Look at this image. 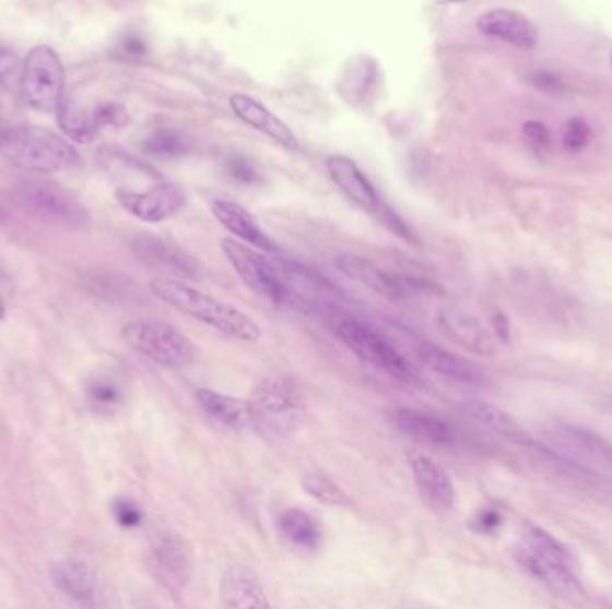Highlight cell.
Here are the masks:
<instances>
[{"instance_id":"7","label":"cell","mask_w":612,"mask_h":609,"mask_svg":"<svg viewBox=\"0 0 612 609\" xmlns=\"http://www.w3.org/2000/svg\"><path fill=\"white\" fill-rule=\"evenodd\" d=\"M224 258L229 261L233 271L246 283L251 290L272 300L274 304H294L296 294L291 290L283 279L282 272L271 260H267L262 251L247 246L235 238H224L221 241Z\"/></svg>"},{"instance_id":"3","label":"cell","mask_w":612,"mask_h":609,"mask_svg":"<svg viewBox=\"0 0 612 609\" xmlns=\"http://www.w3.org/2000/svg\"><path fill=\"white\" fill-rule=\"evenodd\" d=\"M247 401L255 431L269 440L292 438L306 422L305 397L289 378L267 375L260 379Z\"/></svg>"},{"instance_id":"37","label":"cell","mask_w":612,"mask_h":609,"mask_svg":"<svg viewBox=\"0 0 612 609\" xmlns=\"http://www.w3.org/2000/svg\"><path fill=\"white\" fill-rule=\"evenodd\" d=\"M90 395L97 401V403L111 404L119 398V390L115 389L114 384L109 383H95L90 389Z\"/></svg>"},{"instance_id":"28","label":"cell","mask_w":612,"mask_h":609,"mask_svg":"<svg viewBox=\"0 0 612 609\" xmlns=\"http://www.w3.org/2000/svg\"><path fill=\"white\" fill-rule=\"evenodd\" d=\"M58 114V122L63 133L75 142H92L99 133L101 123L95 117L94 109H84L78 103H61Z\"/></svg>"},{"instance_id":"36","label":"cell","mask_w":612,"mask_h":609,"mask_svg":"<svg viewBox=\"0 0 612 609\" xmlns=\"http://www.w3.org/2000/svg\"><path fill=\"white\" fill-rule=\"evenodd\" d=\"M21 70V61L10 50L0 49V84L10 81Z\"/></svg>"},{"instance_id":"44","label":"cell","mask_w":612,"mask_h":609,"mask_svg":"<svg viewBox=\"0 0 612 609\" xmlns=\"http://www.w3.org/2000/svg\"><path fill=\"white\" fill-rule=\"evenodd\" d=\"M611 67H612V52H611Z\"/></svg>"},{"instance_id":"24","label":"cell","mask_w":612,"mask_h":609,"mask_svg":"<svg viewBox=\"0 0 612 609\" xmlns=\"http://www.w3.org/2000/svg\"><path fill=\"white\" fill-rule=\"evenodd\" d=\"M415 354L428 369L445 375V378L466 384H476L482 381L479 370L474 369L470 361H466L457 354L449 353L440 345L421 339L415 345Z\"/></svg>"},{"instance_id":"15","label":"cell","mask_w":612,"mask_h":609,"mask_svg":"<svg viewBox=\"0 0 612 609\" xmlns=\"http://www.w3.org/2000/svg\"><path fill=\"white\" fill-rule=\"evenodd\" d=\"M392 428L403 432L407 437L415 438L421 442L432 445H454L457 440V431L445 418L432 415V413L417 411V409L396 408L387 413Z\"/></svg>"},{"instance_id":"40","label":"cell","mask_w":612,"mask_h":609,"mask_svg":"<svg viewBox=\"0 0 612 609\" xmlns=\"http://www.w3.org/2000/svg\"><path fill=\"white\" fill-rule=\"evenodd\" d=\"M437 4H459V2H466V0H434Z\"/></svg>"},{"instance_id":"30","label":"cell","mask_w":612,"mask_h":609,"mask_svg":"<svg viewBox=\"0 0 612 609\" xmlns=\"http://www.w3.org/2000/svg\"><path fill=\"white\" fill-rule=\"evenodd\" d=\"M187 147L185 138L179 133H174L170 129H160V131L151 134L145 140V143H143V148L149 154L164 157L181 156L187 151Z\"/></svg>"},{"instance_id":"21","label":"cell","mask_w":612,"mask_h":609,"mask_svg":"<svg viewBox=\"0 0 612 609\" xmlns=\"http://www.w3.org/2000/svg\"><path fill=\"white\" fill-rule=\"evenodd\" d=\"M193 397L199 408L210 415L215 422L223 423L224 428L237 432L255 431L249 401L210 389L196 390Z\"/></svg>"},{"instance_id":"17","label":"cell","mask_w":612,"mask_h":609,"mask_svg":"<svg viewBox=\"0 0 612 609\" xmlns=\"http://www.w3.org/2000/svg\"><path fill=\"white\" fill-rule=\"evenodd\" d=\"M333 263H336L337 271L341 272L342 275L367 286L369 290L386 297V299L403 300L407 297V288L401 277L381 271L380 266L375 265L373 261L366 260V258H362V255H337Z\"/></svg>"},{"instance_id":"27","label":"cell","mask_w":612,"mask_h":609,"mask_svg":"<svg viewBox=\"0 0 612 609\" xmlns=\"http://www.w3.org/2000/svg\"><path fill=\"white\" fill-rule=\"evenodd\" d=\"M52 577H55L56 586L72 599L86 600L95 594L97 580H95L94 570L90 569L89 563H84V561H60L52 570Z\"/></svg>"},{"instance_id":"32","label":"cell","mask_w":612,"mask_h":609,"mask_svg":"<svg viewBox=\"0 0 612 609\" xmlns=\"http://www.w3.org/2000/svg\"><path fill=\"white\" fill-rule=\"evenodd\" d=\"M95 117L99 120L101 128L104 126H115V128H122L129 120L128 111L123 108L122 104L104 103L97 108H94Z\"/></svg>"},{"instance_id":"5","label":"cell","mask_w":612,"mask_h":609,"mask_svg":"<svg viewBox=\"0 0 612 609\" xmlns=\"http://www.w3.org/2000/svg\"><path fill=\"white\" fill-rule=\"evenodd\" d=\"M122 338L143 358L167 369H184L198 358V349L187 334L164 320H131L122 327Z\"/></svg>"},{"instance_id":"29","label":"cell","mask_w":612,"mask_h":609,"mask_svg":"<svg viewBox=\"0 0 612 609\" xmlns=\"http://www.w3.org/2000/svg\"><path fill=\"white\" fill-rule=\"evenodd\" d=\"M302 487L311 499H316L321 504L333 507L351 506L350 495L327 474H321V471L306 474L303 477Z\"/></svg>"},{"instance_id":"6","label":"cell","mask_w":612,"mask_h":609,"mask_svg":"<svg viewBox=\"0 0 612 609\" xmlns=\"http://www.w3.org/2000/svg\"><path fill=\"white\" fill-rule=\"evenodd\" d=\"M333 333L344 347L355 354L356 358L370 365L373 369L386 372L390 378L412 383L415 381L414 369L405 356L390 344L389 339L361 320L339 319L333 322Z\"/></svg>"},{"instance_id":"38","label":"cell","mask_w":612,"mask_h":609,"mask_svg":"<svg viewBox=\"0 0 612 609\" xmlns=\"http://www.w3.org/2000/svg\"><path fill=\"white\" fill-rule=\"evenodd\" d=\"M493 327L494 331H496V336H498L499 339H504V342H507V339H509L510 336L509 319H507V317H505V314L502 313V311H496V313H494Z\"/></svg>"},{"instance_id":"33","label":"cell","mask_w":612,"mask_h":609,"mask_svg":"<svg viewBox=\"0 0 612 609\" xmlns=\"http://www.w3.org/2000/svg\"><path fill=\"white\" fill-rule=\"evenodd\" d=\"M114 513L117 516V522L123 527L139 526L142 522V513H140L139 507L134 506L133 502L128 501V499H120V501L115 502Z\"/></svg>"},{"instance_id":"12","label":"cell","mask_w":612,"mask_h":609,"mask_svg":"<svg viewBox=\"0 0 612 609\" xmlns=\"http://www.w3.org/2000/svg\"><path fill=\"white\" fill-rule=\"evenodd\" d=\"M117 199L126 212L149 224L168 220L184 212V207L187 206V195L173 182H160L143 192L120 190Z\"/></svg>"},{"instance_id":"4","label":"cell","mask_w":612,"mask_h":609,"mask_svg":"<svg viewBox=\"0 0 612 609\" xmlns=\"http://www.w3.org/2000/svg\"><path fill=\"white\" fill-rule=\"evenodd\" d=\"M0 151L13 165L30 172H61L80 162L75 148L63 136L33 126L5 129L0 136Z\"/></svg>"},{"instance_id":"35","label":"cell","mask_w":612,"mask_h":609,"mask_svg":"<svg viewBox=\"0 0 612 609\" xmlns=\"http://www.w3.org/2000/svg\"><path fill=\"white\" fill-rule=\"evenodd\" d=\"M523 134L527 138V142L532 145L533 148L549 147L550 134L549 129L544 128L541 122H527L523 126Z\"/></svg>"},{"instance_id":"8","label":"cell","mask_w":612,"mask_h":609,"mask_svg":"<svg viewBox=\"0 0 612 609\" xmlns=\"http://www.w3.org/2000/svg\"><path fill=\"white\" fill-rule=\"evenodd\" d=\"M22 92L36 111L56 114L60 109L64 92L63 63L49 45H36L25 58Z\"/></svg>"},{"instance_id":"14","label":"cell","mask_w":612,"mask_h":609,"mask_svg":"<svg viewBox=\"0 0 612 609\" xmlns=\"http://www.w3.org/2000/svg\"><path fill=\"white\" fill-rule=\"evenodd\" d=\"M407 459L421 499L434 510H451L457 501V490L448 471L425 452L410 451Z\"/></svg>"},{"instance_id":"13","label":"cell","mask_w":612,"mask_h":609,"mask_svg":"<svg viewBox=\"0 0 612 609\" xmlns=\"http://www.w3.org/2000/svg\"><path fill=\"white\" fill-rule=\"evenodd\" d=\"M133 252L142 263L156 268V271L167 272L176 279H201L203 277V265L196 258L185 252L184 249L162 240L158 236L140 235L134 238Z\"/></svg>"},{"instance_id":"19","label":"cell","mask_w":612,"mask_h":609,"mask_svg":"<svg viewBox=\"0 0 612 609\" xmlns=\"http://www.w3.org/2000/svg\"><path fill=\"white\" fill-rule=\"evenodd\" d=\"M233 114L237 115L244 123L257 129L260 133L271 138L272 142L289 148V151H297L299 142L296 134L292 133V129L283 122L282 118L269 111L262 103H258L257 98L249 95L235 94L232 97Z\"/></svg>"},{"instance_id":"23","label":"cell","mask_w":612,"mask_h":609,"mask_svg":"<svg viewBox=\"0 0 612 609\" xmlns=\"http://www.w3.org/2000/svg\"><path fill=\"white\" fill-rule=\"evenodd\" d=\"M557 440L573 456L612 471V443L598 437L588 429L577 426H563L558 429Z\"/></svg>"},{"instance_id":"9","label":"cell","mask_w":612,"mask_h":609,"mask_svg":"<svg viewBox=\"0 0 612 609\" xmlns=\"http://www.w3.org/2000/svg\"><path fill=\"white\" fill-rule=\"evenodd\" d=\"M19 206L50 226L78 229L89 220L86 210L72 193L49 181H24L15 187Z\"/></svg>"},{"instance_id":"31","label":"cell","mask_w":612,"mask_h":609,"mask_svg":"<svg viewBox=\"0 0 612 609\" xmlns=\"http://www.w3.org/2000/svg\"><path fill=\"white\" fill-rule=\"evenodd\" d=\"M589 140H591V128L589 123L582 118H572L566 122L563 129V143L564 147L578 153L584 147H588Z\"/></svg>"},{"instance_id":"43","label":"cell","mask_w":612,"mask_h":609,"mask_svg":"<svg viewBox=\"0 0 612 609\" xmlns=\"http://www.w3.org/2000/svg\"><path fill=\"white\" fill-rule=\"evenodd\" d=\"M5 129L8 128H4V123L0 122V136H2V133H4Z\"/></svg>"},{"instance_id":"39","label":"cell","mask_w":612,"mask_h":609,"mask_svg":"<svg viewBox=\"0 0 612 609\" xmlns=\"http://www.w3.org/2000/svg\"><path fill=\"white\" fill-rule=\"evenodd\" d=\"M232 172L233 176L244 182H251L252 179L257 177L255 170H252V168L244 162H233Z\"/></svg>"},{"instance_id":"26","label":"cell","mask_w":612,"mask_h":609,"mask_svg":"<svg viewBox=\"0 0 612 609\" xmlns=\"http://www.w3.org/2000/svg\"><path fill=\"white\" fill-rule=\"evenodd\" d=\"M439 322L440 327H443L455 342L464 345L466 349H471L479 354L493 353L494 347L490 334L482 327L479 320L473 319L470 314L443 313L439 317Z\"/></svg>"},{"instance_id":"34","label":"cell","mask_w":612,"mask_h":609,"mask_svg":"<svg viewBox=\"0 0 612 609\" xmlns=\"http://www.w3.org/2000/svg\"><path fill=\"white\" fill-rule=\"evenodd\" d=\"M504 524V516L496 510H482L474 516L473 526L474 529L484 533V535H491L494 530L498 529L499 526Z\"/></svg>"},{"instance_id":"18","label":"cell","mask_w":612,"mask_h":609,"mask_svg":"<svg viewBox=\"0 0 612 609\" xmlns=\"http://www.w3.org/2000/svg\"><path fill=\"white\" fill-rule=\"evenodd\" d=\"M219 588L227 608L263 609L271 606L262 581L243 563H235L224 570Z\"/></svg>"},{"instance_id":"10","label":"cell","mask_w":612,"mask_h":609,"mask_svg":"<svg viewBox=\"0 0 612 609\" xmlns=\"http://www.w3.org/2000/svg\"><path fill=\"white\" fill-rule=\"evenodd\" d=\"M327 170L330 174L331 181L336 182L339 190L350 201L355 202L356 206H361L362 210L378 216L392 231L398 232L403 238H409V229L403 226V222L390 212L386 202L381 201L380 193L376 192V188L369 181V177L362 172L351 157L342 156V154L328 157Z\"/></svg>"},{"instance_id":"16","label":"cell","mask_w":612,"mask_h":609,"mask_svg":"<svg viewBox=\"0 0 612 609\" xmlns=\"http://www.w3.org/2000/svg\"><path fill=\"white\" fill-rule=\"evenodd\" d=\"M476 25L485 36L514 45L518 49H533L539 41L538 27L533 25L532 20L527 19L523 13H518V11H487L480 16Z\"/></svg>"},{"instance_id":"22","label":"cell","mask_w":612,"mask_h":609,"mask_svg":"<svg viewBox=\"0 0 612 609\" xmlns=\"http://www.w3.org/2000/svg\"><path fill=\"white\" fill-rule=\"evenodd\" d=\"M462 408L480 426L490 429L494 434H498V437L505 438L509 442L518 443L521 447L533 449V445H536L532 434L513 415L504 411V409H499L498 406L473 398V401H466L462 404Z\"/></svg>"},{"instance_id":"2","label":"cell","mask_w":612,"mask_h":609,"mask_svg":"<svg viewBox=\"0 0 612 609\" xmlns=\"http://www.w3.org/2000/svg\"><path fill=\"white\" fill-rule=\"evenodd\" d=\"M151 291L165 304L173 306L176 310L192 317V319L210 325L219 333L226 334L229 338L240 342H258L262 338V330L249 314L227 304L224 300L215 299L213 295L198 290L185 280L176 277H156L151 280Z\"/></svg>"},{"instance_id":"42","label":"cell","mask_w":612,"mask_h":609,"mask_svg":"<svg viewBox=\"0 0 612 609\" xmlns=\"http://www.w3.org/2000/svg\"><path fill=\"white\" fill-rule=\"evenodd\" d=\"M4 314H5V304H4V300H2V297H0V320L4 319Z\"/></svg>"},{"instance_id":"1","label":"cell","mask_w":612,"mask_h":609,"mask_svg":"<svg viewBox=\"0 0 612 609\" xmlns=\"http://www.w3.org/2000/svg\"><path fill=\"white\" fill-rule=\"evenodd\" d=\"M514 554L519 565L558 599L572 605L586 599V592L573 569L569 550L546 530L525 522Z\"/></svg>"},{"instance_id":"25","label":"cell","mask_w":612,"mask_h":609,"mask_svg":"<svg viewBox=\"0 0 612 609\" xmlns=\"http://www.w3.org/2000/svg\"><path fill=\"white\" fill-rule=\"evenodd\" d=\"M278 529L291 546L303 550H317L321 547L322 530L319 522L299 507L283 511L278 518Z\"/></svg>"},{"instance_id":"20","label":"cell","mask_w":612,"mask_h":609,"mask_svg":"<svg viewBox=\"0 0 612 609\" xmlns=\"http://www.w3.org/2000/svg\"><path fill=\"white\" fill-rule=\"evenodd\" d=\"M212 213L217 218L219 224L232 232L237 240L244 241L247 246L255 247L262 252H276V246L271 238L263 232L262 227L258 226L255 216L247 212L246 207L238 202L229 199H215L212 202Z\"/></svg>"},{"instance_id":"11","label":"cell","mask_w":612,"mask_h":609,"mask_svg":"<svg viewBox=\"0 0 612 609\" xmlns=\"http://www.w3.org/2000/svg\"><path fill=\"white\" fill-rule=\"evenodd\" d=\"M149 566L170 594H184L192 577V558L187 541L174 530H156L149 544Z\"/></svg>"},{"instance_id":"41","label":"cell","mask_w":612,"mask_h":609,"mask_svg":"<svg viewBox=\"0 0 612 609\" xmlns=\"http://www.w3.org/2000/svg\"><path fill=\"white\" fill-rule=\"evenodd\" d=\"M8 220V212H5L4 206L0 204V224H4Z\"/></svg>"}]
</instances>
